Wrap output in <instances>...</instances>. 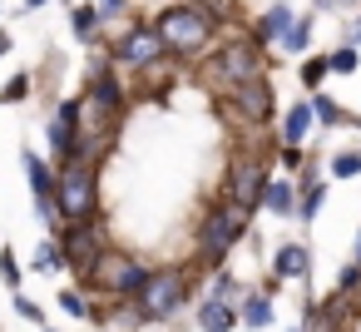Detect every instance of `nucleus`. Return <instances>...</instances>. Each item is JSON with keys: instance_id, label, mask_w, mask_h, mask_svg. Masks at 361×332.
Returning a JSON list of instances; mask_svg holds the SVG:
<instances>
[{"instance_id": "2eb2a0df", "label": "nucleus", "mask_w": 361, "mask_h": 332, "mask_svg": "<svg viewBox=\"0 0 361 332\" xmlns=\"http://www.w3.org/2000/svg\"><path fill=\"white\" fill-rule=\"evenodd\" d=\"M292 25H297V11L277 0V6H267V11L257 16V25H252V35H247V40L267 50V45H282V35H287Z\"/></svg>"}, {"instance_id": "e433bc0d", "label": "nucleus", "mask_w": 361, "mask_h": 332, "mask_svg": "<svg viewBox=\"0 0 361 332\" xmlns=\"http://www.w3.org/2000/svg\"><path fill=\"white\" fill-rule=\"evenodd\" d=\"M346 45H351V50H356V45H361V16H356V20H351V30H346Z\"/></svg>"}, {"instance_id": "f03ea898", "label": "nucleus", "mask_w": 361, "mask_h": 332, "mask_svg": "<svg viewBox=\"0 0 361 332\" xmlns=\"http://www.w3.org/2000/svg\"><path fill=\"white\" fill-rule=\"evenodd\" d=\"M247 228H252V218H247L243 208H233L228 198H213V203L203 208L198 228H193L198 263H203V268H223V263H228V253L247 238Z\"/></svg>"}, {"instance_id": "ea45409f", "label": "nucleus", "mask_w": 361, "mask_h": 332, "mask_svg": "<svg viewBox=\"0 0 361 332\" xmlns=\"http://www.w3.org/2000/svg\"><path fill=\"white\" fill-rule=\"evenodd\" d=\"M50 6V0H25V11H45Z\"/></svg>"}, {"instance_id": "39448f33", "label": "nucleus", "mask_w": 361, "mask_h": 332, "mask_svg": "<svg viewBox=\"0 0 361 332\" xmlns=\"http://www.w3.org/2000/svg\"><path fill=\"white\" fill-rule=\"evenodd\" d=\"M144 283H149V268H144L134 253L104 248L99 263H94L90 278H85V292H104L109 302H134V292H139Z\"/></svg>"}, {"instance_id": "9d476101", "label": "nucleus", "mask_w": 361, "mask_h": 332, "mask_svg": "<svg viewBox=\"0 0 361 332\" xmlns=\"http://www.w3.org/2000/svg\"><path fill=\"white\" fill-rule=\"evenodd\" d=\"M99 119H124V109H129V90H124V80H119V70L109 65V60H94L90 65V90L80 95Z\"/></svg>"}, {"instance_id": "4c0bfd02", "label": "nucleus", "mask_w": 361, "mask_h": 332, "mask_svg": "<svg viewBox=\"0 0 361 332\" xmlns=\"http://www.w3.org/2000/svg\"><path fill=\"white\" fill-rule=\"evenodd\" d=\"M351 268H361V228H356V248H351Z\"/></svg>"}, {"instance_id": "f8f14e48", "label": "nucleus", "mask_w": 361, "mask_h": 332, "mask_svg": "<svg viewBox=\"0 0 361 332\" xmlns=\"http://www.w3.org/2000/svg\"><path fill=\"white\" fill-rule=\"evenodd\" d=\"M20 164H25L30 194H35V218H40V223H50V228H60V218H55V164H50V159H40L35 149H25V154H20Z\"/></svg>"}, {"instance_id": "79ce46f5", "label": "nucleus", "mask_w": 361, "mask_h": 332, "mask_svg": "<svg viewBox=\"0 0 361 332\" xmlns=\"http://www.w3.org/2000/svg\"><path fill=\"white\" fill-rule=\"evenodd\" d=\"M287 332H302V327H287Z\"/></svg>"}, {"instance_id": "cd10ccee", "label": "nucleus", "mask_w": 361, "mask_h": 332, "mask_svg": "<svg viewBox=\"0 0 361 332\" xmlns=\"http://www.w3.org/2000/svg\"><path fill=\"white\" fill-rule=\"evenodd\" d=\"M35 273H55V268H65V258H60V243L55 238H45L40 248H35V263H30Z\"/></svg>"}, {"instance_id": "423d86ee", "label": "nucleus", "mask_w": 361, "mask_h": 332, "mask_svg": "<svg viewBox=\"0 0 361 332\" xmlns=\"http://www.w3.org/2000/svg\"><path fill=\"white\" fill-rule=\"evenodd\" d=\"M267 184H272V159L257 154V149H238V154L228 159V194H223V198L252 218V213L262 208Z\"/></svg>"}, {"instance_id": "bb28decb", "label": "nucleus", "mask_w": 361, "mask_h": 332, "mask_svg": "<svg viewBox=\"0 0 361 332\" xmlns=\"http://www.w3.org/2000/svg\"><path fill=\"white\" fill-rule=\"evenodd\" d=\"M331 179H356L361 174V149H341V154H331Z\"/></svg>"}, {"instance_id": "7c9ffc66", "label": "nucleus", "mask_w": 361, "mask_h": 332, "mask_svg": "<svg viewBox=\"0 0 361 332\" xmlns=\"http://www.w3.org/2000/svg\"><path fill=\"white\" fill-rule=\"evenodd\" d=\"M277 169H287V179H297V174L307 169V154L292 149V144H277Z\"/></svg>"}, {"instance_id": "9b49d317", "label": "nucleus", "mask_w": 361, "mask_h": 332, "mask_svg": "<svg viewBox=\"0 0 361 332\" xmlns=\"http://www.w3.org/2000/svg\"><path fill=\"white\" fill-rule=\"evenodd\" d=\"M223 109L243 124V129H252V124H267L272 114H277V95H272V80L262 75V80H252V85H238V90H228L223 95Z\"/></svg>"}, {"instance_id": "c9c22d12", "label": "nucleus", "mask_w": 361, "mask_h": 332, "mask_svg": "<svg viewBox=\"0 0 361 332\" xmlns=\"http://www.w3.org/2000/svg\"><path fill=\"white\" fill-rule=\"evenodd\" d=\"M188 6H193V11H203V16H213V20L223 16V0H188Z\"/></svg>"}, {"instance_id": "7ed1b4c3", "label": "nucleus", "mask_w": 361, "mask_h": 332, "mask_svg": "<svg viewBox=\"0 0 361 332\" xmlns=\"http://www.w3.org/2000/svg\"><path fill=\"white\" fill-rule=\"evenodd\" d=\"M55 218L60 223H90V218H104L99 213V169L94 164H60L55 169Z\"/></svg>"}, {"instance_id": "a211bd4d", "label": "nucleus", "mask_w": 361, "mask_h": 332, "mask_svg": "<svg viewBox=\"0 0 361 332\" xmlns=\"http://www.w3.org/2000/svg\"><path fill=\"white\" fill-rule=\"evenodd\" d=\"M70 30H75V40H80V45H99L104 20H99V11H94V6H70Z\"/></svg>"}, {"instance_id": "473e14b6", "label": "nucleus", "mask_w": 361, "mask_h": 332, "mask_svg": "<svg viewBox=\"0 0 361 332\" xmlns=\"http://www.w3.org/2000/svg\"><path fill=\"white\" fill-rule=\"evenodd\" d=\"M356 292H361V268H351V263H346V268L336 273V287H331V297H356Z\"/></svg>"}, {"instance_id": "c756f323", "label": "nucleus", "mask_w": 361, "mask_h": 332, "mask_svg": "<svg viewBox=\"0 0 361 332\" xmlns=\"http://www.w3.org/2000/svg\"><path fill=\"white\" fill-rule=\"evenodd\" d=\"M322 80H326V55H312V60H302V90H322Z\"/></svg>"}, {"instance_id": "412c9836", "label": "nucleus", "mask_w": 361, "mask_h": 332, "mask_svg": "<svg viewBox=\"0 0 361 332\" xmlns=\"http://www.w3.org/2000/svg\"><path fill=\"white\" fill-rule=\"evenodd\" d=\"M238 317H243L252 332L272 327V297H262V292H247V297H243V307H238Z\"/></svg>"}, {"instance_id": "4be33fe9", "label": "nucleus", "mask_w": 361, "mask_h": 332, "mask_svg": "<svg viewBox=\"0 0 361 332\" xmlns=\"http://www.w3.org/2000/svg\"><path fill=\"white\" fill-rule=\"evenodd\" d=\"M307 109H312V124H346V109L331 100V95H307Z\"/></svg>"}, {"instance_id": "4468645a", "label": "nucleus", "mask_w": 361, "mask_h": 332, "mask_svg": "<svg viewBox=\"0 0 361 332\" xmlns=\"http://www.w3.org/2000/svg\"><path fill=\"white\" fill-rule=\"evenodd\" d=\"M307 273H312V248L302 238L277 243V253H272V283H292V278H307Z\"/></svg>"}, {"instance_id": "6e6552de", "label": "nucleus", "mask_w": 361, "mask_h": 332, "mask_svg": "<svg viewBox=\"0 0 361 332\" xmlns=\"http://www.w3.org/2000/svg\"><path fill=\"white\" fill-rule=\"evenodd\" d=\"M55 243H60L65 268L85 283V278H90V268L99 263V253L109 248V238H104V218H90V223H60Z\"/></svg>"}, {"instance_id": "ddd939ff", "label": "nucleus", "mask_w": 361, "mask_h": 332, "mask_svg": "<svg viewBox=\"0 0 361 332\" xmlns=\"http://www.w3.org/2000/svg\"><path fill=\"white\" fill-rule=\"evenodd\" d=\"M75 139H80V100H60V105H55V114H50V124H45L50 159H55V164H70Z\"/></svg>"}, {"instance_id": "a878e982", "label": "nucleus", "mask_w": 361, "mask_h": 332, "mask_svg": "<svg viewBox=\"0 0 361 332\" xmlns=\"http://www.w3.org/2000/svg\"><path fill=\"white\" fill-rule=\"evenodd\" d=\"M0 283H6L11 292H20V283H25V268H20V258L11 248H0Z\"/></svg>"}, {"instance_id": "393cba45", "label": "nucleus", "mask_w": 361, "mask_h": 332, "mask_svg": "<svg viewBox=\"0 0 361 332\" xmlns=\"http://www.w3.org/2000/svg\"><path fill=\"white\" fill-rule=\"evenodd\" d=\"M307 45H312V16H297V25L282 35V50L287 55H307Z\"/></svg>"}, {"instance_id": "1a4fd4ad", "label": "nucleus", "mask_w": 361, "mask_h": 332, "mask_svg": "<svg viewBox=\"0 0 361 332\" xmlns=\"http://www.w3.org/2000/svg\"><path fill=\"white\" fill-rule=\"evenodd\" d=\"M114 70H134V75H144V70H154V65H164L169 55H164V45H159V35H154V25L149 20H134V25H124V35L109 45V55H104Z\"/></svg>"}, {"instance_id": "6ab92c4d", "label": "nucleus", "mask_w": 361, "mask_h": 332, "mask_svg": "<svg viewBox=\"0 0 361 332\" xmlns=\"http://www.w3.org/2000/svg\"><path fill=\"white\" fill-rule=\"evenodd\" d=\"M238 327V307H223V302H198V332H233Z\"/></svg>"}, {"instance_id": "c85d7f7f", "label": "nucleus", "mask_w": 361, "mask_h": 332, "mask_svg": "<svg viewBox=\"0 0 361 332\" xmlns=\"http://www.w3.org/2000/svg\"><path fill=\"white\" fill-rule=\"evenodd\" d=\"M30 85H35V80H30L25 70H20V75H11V80H6V90H0V105H20V100H30Z\"/></svg>"}, {"instance_id": "0eeeda50", "label": "nucleus", "mask_w": 361, "mask_h": 332, "mask_svg": "<svg viewBox=\"0 0 361 332\" xmlns=\"http://www.w3.org/2000/svg\"><path fill=\"white\" fill-rule=\"evenodd\" d=\"M262 75H267V50L252 45L247 35L213 50V80L223 85V95L238 90V85H252V80H262Z\"/></svg>"}, {"instance_id": "5701e85b", "label": "nucleus", "mask_w": 361, "mask_h": 332, "mask_svg": "<svg viewBox=\"0 0 361 332\" xmlns=\"http://www.w3.org/2000/svg\"><path fill=\"white\" fill-rule=\"evenodd\" d=\"M208 302H223V307H233V302H238V278H233L228 268H213V283H208Z\"/></svg>"}, {"instance_id": "f704fd0d", "label": "nucleus", "mask_w": 361, "mask_h": 332, "mask_svg": "<svg viewBox=\"0 0 361 332\" xmlns=\"http://www.w3.org/2000/svg\"><path fill=\"white\" fill-rule=\"evenodd\" d=\"M124 11H129V0H99V20H114Z\"/></svg>"}, {"instance_id": "aec40b11", "label": "nucleus", "mask_w": 361, "mask_h": 332, "mask_svg": "<svg viewBox=\"0 0 361 332\" xmlns=\"http://www.w3.org/2000/svg\"><path fill=\"white\" fill-rule=\"evenodd\" d=\"M322 198H326V184L322 179H312V184H297V223H317V213H322Z\"/></svg>"}, {"instance_id": "a19ab883", "label": "nucleus", "mask_w": 361, "mask_h": 332, "mask_svg": "<svg viewBox=\"0 0 361 332\" xmlns=\"http://www.w3.org/2000/svg\"><path fill=\"white\" fill-rule=\"evenodd\" d=\"M40 332H60V327H40Z\"/></svg>"}, {"instance_id": "2f4dec72", "label": "nucleus", "mask_w": 361, "mask_h": 332, "mask_svg": "<svg viewBox=\"0 0 361 332\" xmlns=\"http://www.w3.org/2000/svg\"><path fill=\"white\" fill-rule=\"evenodd\" d=\"M60 307H65L70 317H90V307H94V302H90L80 287H60Z\"/></svg>"}, {"instance_id": "dca6fc26", "label": "nucleus", "mask_w": 361, "mask_h": 332, "mask_svg": "<svg viewBox=\"0 0 361 332\" xmlns=\"http://www.w3.org/2000/svg\"><path fill=\"white\" fill-rule=\"evenodd\" d=\"M262 208H267L272 218H292V213H297V179H277V174H272V184H267V194H262Z\"/></svg>"}, {"instance_id": "f257e3e1", "label": "nucleus", "mask_w": 361, "mask_h": 332, "mask_svg": "<svg viewBox=\"0 0 361 332\" xmlns=\"http://www.w3.org/2000/svg\"><path fill=\"white\" fill-rule=\"evenodd\" d=\"M149 25H154L164 55H173V60H203L208 45H213V30H218V20L203 16V11H193L188 0H173V6H164Z\"/></svg>"}, {"instance_id": "20e7f679", "label": "nucleus", "mask_w": 361, "mask_h": 332, "mask_svg": "<svg viewBox=\"0 0 361 332\" xmlns=\"http://www.w3.org/2000/svg\"><path fill=\"white\" fill-rule=\"evenodd\" d=\"M193 273L188 268H149V283L134 292V312H139V322H169L183 302H193Z\"/></svg>"}, {"instance_id": "72a5a7b5", "label": "nucleus", "mask_w": 361, "mask_h": 332, "mask_svg": "<svg viewBox=\"0 0 361 332\" xmlns=\"http://www.w3.org/2000/svg\"><path fill=\"white\" fill-rule=\"evenodd\" d=\"M16 312H20V317H25V322H35V327H40V322H45V312H40V302H30V297H25V292H16Z\"/></svg>"}, {"instance_id": "58836bf2", "label": "nucleus", "mask_w": 361, "mask_h": 332, "mask_svg": "<svg viewBox=\"0 0 361 332\" xmlns=\"http://www.w3.org/2000/svg\"><path fill=\"white\" fill-rule=\"evenodd\" d=\"M11 55V30H0V60Z\"/></svg>"}, {"instance_id": "f3484780", "label": "nucleus", "mask_w": 361, "mask_h": 332, "mask_svg": "<svg viewBox=\"0 0 361 332\" xmlns=\"http://www.w3.org/2000/svg\"><path fill=\"white\" fill-rule=\"evenodd\" d=\"M312 134V109H307V100H297L287 114H282V129H277V139L282 144H292V149H302V139Z\"/></svg>"}, {"instance_id": "b1692460", "label": "nucleus", "mask_w": 361, "mask_h": 332, "mask_svg": "<svg viewBox=\"0 0 361 332\" xmlns=\"http://www.w3.org/2000/svg\"><path fill=\"white\" fill-rule=\"evenodd\" d=\"M356 70H361V50H351V45L326 50V75H356Z\"/></svg>"}]
</instances>
